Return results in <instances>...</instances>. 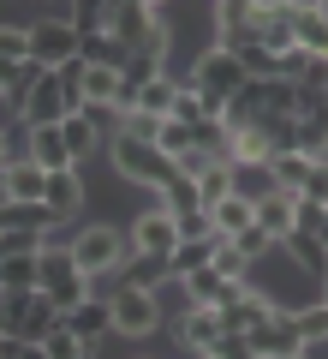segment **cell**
Masks as SVG:
<instances>
[{"instance_id":"obj_8","label":"cell","mask_w":328,"mask_h":359,"mask_svg":"<svg viewBox=\"0 0 328 359\" xmlns=\"http://www.w3.org/2000/svg\"><path fill=\"white\" fill-rule=\"evenodd\" d=\"M66 114H84V108L72 102V90H66L60 72H42L36 84H30V102H24V126H60Z\"/></svg>"},{"instance_id":"obj_36","label":"cell","mask_w":328,"mask_h":359,"mask_svg":"<svg viewBox=\"0 0 328 359\" xmlns=\"http://www.w3.org/2000/svg\"><path fill=\"white\" fill-rule=\"evenodd\" d=\"M60 132H66V150H72V162H84V156L96 150V132H90V114H66V120H60Z\"/></svg>"},{"instance_id":"obj_32","label":"cell","mask_w":328,"mask_h":359,"mask_svg":"<svg viewBox=\"0 0 328 359\" xmlns=\"http://www.w3.org/2000/svg\"><path fill=\"white\" fill-rule=\"evenodd\" d=\"M42 347H48V359H96V347H90L84 335H72L66 323H60V330H48V335H42Z\"/></svg>"},{"instance_id":"obj_13","label":"cell","mask_w":328,"mask_h":359,"mask_svg":"<svg viewBox=\"0 0 328 359\" xmlns=\"http://www.w3.org/2000/svg\"><path fill=\"white\" fill-rule=\"evenodd\" d=\"M269 318H275V299L257 294V287H245L233 306H221V330H227V335H251L257 323H269Z\"/></svg>"},{"instance_id":"obj_46","label":"cell","mask_w":328,"mask_h":359,"mask_svg":"<svg viewBox=\"0 0 328 359\" xmlns=\"http://www.w3.org/2000/svg\"><path fill=\"white\" fill-rule=\"evenodd\" d=\"M304 66H311V54H304L299 42H292V48L280 54V78H292V84H299V78H304Z\"/></svg>"},{"instance_id":"obj_29","label":"cell","mask_w":328,"mask_h":359,"mask_svg":"<svg viewBox=\"0 0 328 359\" xmlns=\"http://www.w3.org/2000/svg\"><path fill=\"white\" fill-rule=\"evenodd\" d=\"M299 144L316 156V162H328V102H322V108H311V114L299 120Z\"/></svg>"},{"instance_id":"obj_52","label":"cell","mask_w":328,"mask_h":359,"mask_svg":"<svg viewBox=\"0 0 328 359\" xmlns=\"http://www.w3.org/2000/svg\"><path fill=\"white\" fill-rule=\"evenodd\" d=\"M0 204H13V192H6V168H0Z\"/></svg>"},{"instance_id":"obj_4","label":"cell","mask_w":328,"mask_h":359,"mask_svg":"<svg viewBox=\"0 0 328 359\" xmlns=\"http://www.w3.org/2000/svg\"><path fill=\"white\" fill-rule=\"evenodd\" d=\"M78 25H72V13H60V18H42V25H30V60L42 66V72H60V66H72L78 60Z\"/></svg>"},{"instance_id":"obj_24","label":"cell","mask_w":328,"mask_h":359,"mask_svg":"<svg viewBox=\"0 0 328 359\" xmlns=\"http://www.w3.org/2000/svg\"><path fill=\"white\" fill-rule=\"evenodd\" d=\"M280 245H287V252L299 257V269H304V276H316V282H328V245L316 240V233L292 228V233H287V240H280Z\"/></svg>"},{"instance_id":"obj_37","label":"cell","mask_w":328,"mask_h":359,"mask_svg":"<svg viewBox=\"0 0 328 359\" xmlns=\"http://www.w3.org/2000/svg\"><path fill=\"white\" fill-rule=\"evenodd\" d=\"M292 36H299L304 54H328V18L322 13H299V30H292Z\"/></svg>"},{"instance_id":"obj_50","label":"cell","mask_w":328,"mask_h":359,"mask_svg":"<svg viewBox=\"0 0 328 359\" xmlns=\"http://www.w3.org/2000/svg\"><path fill=\"white\" fill-rule=\"evenodd\" d=\"M6 311H13V287H0V335H6Z\"/></svg>"},{"instance_id":"obj_18","label":"cell","mask_w":328,"mask_h":359,"mask_svg":"<svg viewBox=\"0 0 328 359\" xmlns=\"http://www.w3.org/2000/svg\"><path fill=\"white\" fill-rule=\"evenodd\" d=\"M316 174V156L311 150H287V156H269V180H275V192H304V180Z\"/></svg>"},{"instance_id":"obj_51","label":"cell","mask_w":328,"mask_h":359,"mask_svg":"<svg viewBox=\"0 0 328 359\" xmlns=\"http://www.w3.org/2000/svg\"><path fill=\"white\" fill-rule=\"evenodd\" d=\"M304 233H316V240L328 245V210H322V222H316V228H304Z\"/></svg>"},{"instance_id":"obj_57","label":"cell","mask_w":328,"mask_h":359,"mask_svg":"<svg viewBox=\"0 0 328 359\" xmlns=\"http://www.w3.org/2000/svg\"><path fill=\"white\" fill-rule=\"evenodd\" d=\"M322 299H328V294H322Z\"/></svg>"},{"instance_id":"obj_20","label":"cell","mask_w":328,"mask_h":359,"mask_svg":"<svg viewBox=\"0 0 328 359\" xmlns=\"http://www.w3.org/2000/svg\"><path fill=\"white\" fill-rule=\"evenodd\" d=\"M60 323H66V330H72V335H84L90 347H96L101 335L114 330V311H108V299H84V306H72V311H66Z\"/></svg>"},{"instance_id":"obj_23","label":"cell","mask_w":328,"mask_h":359,"mask_svg":"<svg viewBox=\"0 0 328 359\" xmlns=\"http://www.w3.org/2000/svg\"><path fill=\"white\" fill-rule=\"evenodd\" d=\"M215 252H221V240H179L173 252H167V276H173V282H185L191 269L215 264Z\"/></svg>"},{"instance_id":"obj_34","label":"cell","mask_w":328,"mask_h":359,"mask_svg":"<svg viewBox=\"0 0 328 359\" xmlns=\"http://www.w3.org/2000/svg\"><path fill=\"white\" fill-rule=\"evenodd\" d=\"M162 210H173V216H191V210H203V192H197V180L179 174L173 186L162 192Z\"/></svg>"},{"instance_id":"obj_11","label":"cell","mask_w":328,"mask_h":359,"mask_svg":"<svg viewBox=\"0 0 328 359\" xmlns=\"http://www.w3.org/2000/svg\"><path fill=\"white\" fill-rule=\"evenodd\" d=\"M173 335H179V347H185V353H203L209 359L215 353V341H221V311H209V306H185L179 311V323H173Z\"/></svg>"},{"instance_id":"obj_38","label":"cell","mask_w":328,"mask_h":359,"mask_svg":"<svg viewBox=\"0 0 328 359\" xmlns=\"http://www.w3.org/2000/svg\"><path fill=\"white\" fill-rule=\"evenodd\" d=\"M197 192H203V210H209V204H221V198L233 192V162H215L209 174H197Z\"/></svg>"},{"instance_id":"obj_25","label":"cell","mask_w":328,"mask_h":359,"mask_svg":"<svg viewBox=\"0 0 328 359\" xmlns=\"http://www.w3.org/2000/svg\"><path fill=\"white\" fill-rule=\"evenodd\" d=\"M269 156H275V144H269L263 126H239L233 132V168H269Z\"/></svg>"},{"instance_id":"obj_39","label":"cell","mask_w":328,"mask_h":359,"mask_svg":"<svg viewBox=\"0 0 328 359\" xmlns=\"http://www.w3.org/2000/svg\"><path fill=\"white\" fill-rule=\"evenodd\" d=\"M299 318V335H304V347H316V341H328V299H316V306H304V311H292Z\"/></svg>"},{"instance_id":"obj_16","label":"cell","mask_w":328,"mask_h":359,"mask_svg":"<svg viewBox=\"0 0 328 359\" xmlns=\"http://www.w3.org/2000/svg\"><path fill=\"white\" fill-rule=\"evenodd\" d=\"M257 228H269L275 240H287V233L299 228V198H292V192H275V186L257 192Z\"/></svg>"},{"instance_id":"obj_17","label":"cell","mask_w":328,"mask_h":359,"mask_svg":"<svg viewBox=\"0 0 328 359\" xmlns=\"http://www.w3.org/2000/svg\"><path fill=\"white\" fill-rule=\"evenodd\" d=\"M42 204H48L54 222H72L78 210H84V180H78V168H66V174H48V192H42Z\"/></svg>"},{"instance_id":"obj_43","label":"cell","mask_w":328,"mask_h":359,"mask_svg":"<svg viewBox=\"0 0 328 359\" xmlns=\"http://www.w3.org/2000/svg\"><path fill=\"white\" fill-rule=\"evenodd\" d=\"M0 60H30V30L24 25H0Z\"/></svg>"},{"instance_id":"obj_12","label":"cell","mask_w":328,"mask_h":359,"mask_svg":"<svg viewBox=\"0 0 328 359\" xmlns=\"http://www.w3.org/2000/svg\"><path fill=\"white\" fill-rule=\"evenodd\" d=\"M239 294H245V282L221 276L215 264H203V269H191V276H185V299H191V306H209V311H221V306H233Z\"/></svg>"},{"instance_id":"obj_3","label":"cell","mask_w":328,"mask_h":359,"mask_svg":"<svg viewBox=\"0 0 328 359\" xmlns=\"http://www.w3.org/2000/svg\"><path fill=\"white\" fill-rule=\"evenodd\" d=\"M131 252V233L114 228V222H90V228H78L72 240V264L84 269V276H108V269H120Z\"/></svg>"},{"instance_id":"obj_26","label":"cell","mask_w":328,"mask_h":359,"mask_svg":"<svg viewBox=\"0 0 328 359\" xmlns=\"http://www.w3.org/2000/svg\"><path fill=\"white\" fill-rule=\"evenodd\" d=\"M173 102H179V84L173 78H155V84L138 90V114H155V120H173ZM131 114V108H126Z\"/></svg>"},{"instance_id":"obj_7","label":"cell","mask_w":328,"mask_h":359,"mask_svg":"<svg viewBox=\"0 0 328 359\" xmlns=\"http://www.w3.org/2000/svg\"><path fill=\"white\" fill-rule=\"evenodd\" d=\"M108 311H114V335H131V341H143L150 330H162V306H155L150 287H120V294L108 299Z\"/></svg>"},{"instance_id":"obj_22","label":"cell","mask_w":328,"mask_h":359,"mask_svg":"<svg viewBox=\"0 0 328 359\" xmlns=\"http://www.w3.org/2000/svg\"><path fill=\"white\" fill-rule=\"evenodd\" d=\"M42 78V66L36 60H0V96L24 114V102H30V84Z\"/></svg>"},{"instance_id":"obj_28","label":"cell","mask_w":328,"mask_h":359,"mask_svg":"<svg viewBox=\"0 0 328 359\" xmlns=\"http://www.w3.org/2000/svg\"><path fill=\"white\" fill-rule=\"evenodd\" d=\"M42 294H48L54 306H60V318H66L72 306H84V299H90V276H84V269H72V276H60V282H48Z\"/></svg>"},{"instance_id":"obj_44","label":"cell","mask_w":328,"mask_h":359,"mask_svg":"<svg viewBox=\"0 0 328 359\" xmlns=\"http://www.w3.org/2000/svg\"><path fill=\"white\" fill-rule=\"evenodd\" d=\"M120 132H126V138H143V144H155V138H162V120H155V114H138V108H131Z\"/></svg>"},{"instance_id":"obj_19","label":"cell","mask_w":328,"mask_h":359,"mask_svg":"<svg viewBox=\"0 0 328 359\" xmlns=\"http://www.w3.org/2000/svg\"><path fill=\"white\" fill-rule=\"evenodd\" d=\"M209 222H215V233H221V240H233L239 228H257V198L227 192L221 204H209Z\"/></svg>"},{"instance_id":"obj_56","label":"cell","mask_w":328,"mask_h":359,"mask_svg":"<svg viewBox=\"0 0 328 359\" xmlns=\"http://www.w3.org/2000/svg\"><path fill=\"white\" fill-rule=\"evenodd\" d=\"M316 13H322V18H328V0H322V6H316Z\"/></svg>"},{"instance_id":"obj_15","label":"cell","mask_w":328,"mask_h":359,"mask_svg":"<svg viewBox=\"0 0 328 359\" xmlns=\"http://www.w3.org/2000/svg\"><path fill=\"white\" fill-rule=\"evenodd\" d=\"M78 90H84V108H120V66L78 60Z\"/></svg>"},{"instance_id":"obj_54","label":"cell","mask_w":328,"mask_h":359,"mask_svg":"<svg viewBox=\"0 0 328 359\" xmlns=\"http://www.w3.org/2000/svg\"><path fill=\"white\" fill-rule=\"evenodd\" d=\"M0 359H13V335H0Z\"/></svg>"},{"instance_id":"obj_31","label":"cell","mask_w":328,"mask_h":359,"mask_svg":"<svg viewBox=\"0 0 328 359\" xmlns=\"http://www.w3.org/2000/svg\"><path fill=\"white\" fill-rule=\"evenodd\" d=\"M108 13H114V0H72L78 36H101V30H108Z\"/></svg>"},{"instance_id":"obj_35","label":"cell","mask_w":328,"mask_h":359,"mask_svg":"<svg viewBox=\"0 0 328 359\" xmlns=\"http://www.w3.org/2000/svg\"><path fill=\"white\" fill-rule=\"evenodd\" d=\"M0 287H36V252H18V257H0Z\"/></svg>"},{"instance_id":"obj_42","label":"cell","mask_w":328,"mask_h":359,"mask_svg":"<svg viewBox=\"0 0 328 359\" xmlns=\"http://www.w3.org/2000/svg\"><path fill=\"white\" fill-rule=\"evenodd\" d=\"M251 0H215V25H221V36H227V30H245L251 25Z\"/></svg>"},{"instance_id":"obj_6","label":"cell","mask_w":328,"mask_h":359,"mask_svg":"<svg viewBox=\"0 0 328 359\" xmlns=\"http://www.w3.org/2000/svg\"><path fill=\"white\" fill-rule=\"evenodd\" d=\"M245 347H251V359H304V335H299V318L275 306V318H269V323H257V330L245 335Z\"/></svg>"},{"instance_id":"obj_30","label":"cell","mask_w":328,"mask_h":359,"mask_svg":"<svg viewBox=\"0 0 328 359\" xmlns=\"http://www.w3.org/2000/svg\"><path fill=\"white\" fill-rule=\"evenodd\" d=\"M72 245H42L36 252V287H48V282H60V276H72Z\"/></svg>"},{"instance_id":"obj_47","label":"cell","mask_w":328,"mask_h":359,"mask_svg":"<svg viewBox=\"0 0 328 359\" xmlns=\"http://www.w3.org/2000/svg\"><path fill=\"white\" fill-rule=\"evenodd\" d=\"M299 84H316V90H328V54H311V66H304V78Z\"/></svg>"},{"instance_id":"obj_21","label":"cell","mask_w":328,"mask_h":359,"mask_svg":"<svg viewBox=\"0 0 328 359\" xmlns=\"http://www.w3.org/2000/svg\"><path fill=\"white\" fill-rule=\"evenodd\" d=\"M6 192H13L18 204H42V192H48V168H36L30 156L6 162Z\"/></svg>"},{"instance_id":"obj_2","label":"cell","mask_w":328,"mask_h":359,"mask_svg":"<svg viewBox=\"0 0 328 359\" xmlns=\"http://www.w3.org/2000/svg\"><path fill=\"white\" fill-rule=\"evenodd\" d=\"M245 84H251V78H245L239 54H233V48H221V42H215L209 54H197V66H191V90L203 96V108H209L215 120L227 114V102L239 96Z\"/></svg>"},{"instance_id":"obj_48","label":"cell","mask_w":328,"mask_h":359,"mask_svg":"<svg viewBox=\"0 0 328 359\" xmlns=\"http://www.w3.org/2000/svg\"><path fill=\"white\" fill-rule=\"evenodd\" d=\"M13 359H48V347L42 341H13Z\"/></svg>"},{"instance_id":"obj_9","label":"cell","mask_w":328,"mask_h":359,"mask_svg":"<svg viewBox=\"0 0 328 359\" xmlns=\"http://www.w3.org/2000/svg\"><path fill=\"white\" fill-rule=\"evenodd\" d=\"M155 25H162V6H143V0H114V13H108V36L120 48H143Z\"/></svg>"},{"instance_id":"obj_33","label":"cell","mask_w":328,"mask_h":359,"mask_svg":"<svg viewBox=\"0 0 328 359\" xmlns=\"http://www.w3.org/2000/svg\"><path fill=\"white\" fill-rule=\"evenodd\" d=\"M131 276H126V287H150L155 294V282H167V257H150V252H131Z\"/></svg>"},{"instance_id":"obj_49","label":"cell","mask_w":328,"mask_h":359,"mask_svg":"<svg viewBox=\"0 0 328 359\" xmlns=\"http://www.w3.org/2000/svg\"><path fill=\"white\" fill-rule=\"evenodd\" d=\"M13 156H18V144H13V132H6V126H0V168H6V162H13Z\"/></svg>"},{"instance_id":"obj_10","label":"cell","mask_w":328,"mask_h":359,"mask_svg":"<svg viewBox=\"0 0 328 359\" xmlns=\"http://www.w3.org/2000/svg\"><path fill=\"white\" fill-rule=\"evenodd\" d=\"M179 245V216L173 210H143L138 222H131V252H150V257H167Z\"/></svg>"},{"instance_id":"obj_40","label":"cell","mask_w":328,"mask_h":359,"mask_svg":"<svg viewBox=\"0 0 328 359\" xmlns=\"http://www.w3.org/2000/svg\"><path fill=\"white\" fill-rule=\"evenodd\" d=\"M155 144H162V150L179 162V156H185L191 144H197V126H185V120H162V138H155Z\"/></svg>"},{"instance_id":"obj_53","label":"cell","mask_w":328,"mask_h":359,"mask_svg":"<svg viewBox=\"0 0 328 359\" xmlns=\"http://www.w3.org/2000/svg\"><path fill=\"white\" fill-rule=\"evenodd\" d=\"M292 6H299V13H316V6H322V0H292Z\"/></svg>"},{"instance_id":"obj_5","label":"cell","mask_w":328,"mask_h":359,"mask_svg":"<svg viewBox=\"0 0 328 359\" xmlns=\"http://www.w3.org/2000/svg\"><path fill=\"white\" fill-rule=\"evenodd\" d=\"M48 330H60V306H54L42 287H18L13 311H6V335H13V341H42Z\"/></svg>"},{"instance_id":"obj_55","label":"cell","mask_w":328,"mask_h":359,"mask_svg":"<svg viewBox=\"0 0 328 359\" xmlns=\"http://www.w3.org/2000/svg\"><path fill=\"white\" fill-rule=\"evenodd\" d=\"M143 6H167V0H143Z\"/></svg>"},{"instance_id":"obj_45","label":"cell","mask_w":328,"mask_h":359,"mask_svg":"<svg viewBox=\"0 0 328 359\" xmlns=\"http://www.w3.org/2000/svg\"><path fill=\"white\" fill-rule=\"evenodd\" d=\"M215 269H221V276H233V282H245V269H251V264L233 252V240H221V252H215Z\"/></svg>"},{"instance_id":"obj_27","label":"cell","mask_w":328,"mask_h":359,"mask_svg":"<svg viewBox=\"0 0 328 359\" xmlns=\"http://www.w3.org/2000/svg\"><path fill=\"white\" fill-rule=\"evenodd\" d=\"M0 228H30V233H48V228H60V222L48 216V204H0Z\"/></svg>"},{"instance_id":"obj_41","label":"cell","mask_w":328,"mask_h":359,"mask_svg":"<svg viewBox=\"0 0 328 359\" xmlns=\"http://www.w3.org/2000/svg\"><path fill=\"white\" fill-rule=\"evenodd\" d=\"M269 245H280V240H275L269 228H239V233H233V252H239L245 264H257V257H263Z\"/></svg>"},{"instance_id":"obj_14","label":"cell","mask_w":328,"mask_h":359,"mask_svg":"<svg viewBox=\"0 0 328 359\" xmlns=\"http://www.w3.org/2000/svg\"><path fill=\"white\" fill-rule=\"evenodd\" d=\"M24 156H30L36 168H48V174H66V168H78V162H72V150H66V132H60V126H30Z\"/></svg>"},{"instance_id":"obj_1","label":"cell","mask_w":328,"mask_h":359,"mask_svg":"<svg viewBox=\"0 0 328 359\" xmlns=\"http://www.w3.org/2000/svg\"><path fill=\"white\" fill-rule=\"evenodd\" d=\"M108 156H114V174L126 180V186H143V192H167V186L179 180V162L162 150V144H143V138H126V132H114Z\"/></svg>"}]
</instances>
